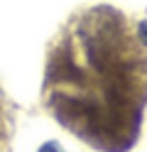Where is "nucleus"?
Instances as JSON below:
<instances>
[{
	"label": "nucleus",
	"instance_id": "nucleus-1",
	"mask_svg": "<svg viewBox=\"0 0 147 152\" xmlns=\"http://www.w3.org/2000/svg\"><path fill=\"white\" fill-rule=\"evenodd\" d=\"M42 152H56V150H54V147H44Z\"/></svg>",
	"mask_w": 147,
	"mask_h": 152
}]
</instances>
